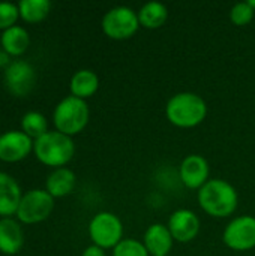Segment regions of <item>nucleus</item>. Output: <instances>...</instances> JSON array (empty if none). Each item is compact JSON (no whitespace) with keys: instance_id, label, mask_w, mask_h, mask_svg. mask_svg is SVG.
I'll return each mask as SVG.
<instances>
[{"instance_id":"obj_17","label":"nucleus","mask_w":255,"mask_h":256,"mask_svg":"<svg viewBox=\"0 0 255 256\" xmlns=\"http://www.w3.org/2000/svg\"><path fill=\"white\" fill-rule=\"evenodd\" d=\"M98 87H99V78L90 69L77 70L72 75L71 82H69V88H71L72 96L80 98L83 100L93 96L98 92Z\"/></svg>"},{"instance_id":"obj_1","label":"nucleus","mask_w":255,"mask_h":256,"mask_svg":"<svg viewBox=\"0 0 255 256\" xmlns=\"http://www.w3.org/2000/svg\"><path fill=\"white\" fill-rule=\"evenodd\" d=\"M197 200L204 213L218 219L230 218L239 206L237 190L222 178L209 180L198 190Z\"/></svg>"},{"instance_id":"obj_16","label":"nucleus","mask_w":255,"mask_h":256,"mask_svg":"<svg viewBox=\"0 0 255 256\" xmlns=\"http://www.w3.org/2000/svg\"><path fill=\"white\" fill-rule=\"evenodd\" d=\"M75 183H77V177L74 171H71L69 168H56L47 177L45 190L53 198H63L74 190Z\"/></svg>"},{"instance_id":"obj_11","label":"nucleus","mask_w":255,"mask_h":256,"mask_svg":"<svg viewBox=\"0 0 255 256\" xmlns=\"http://www.w3.org/2000/svg\"><path fill=\"white\" fill-rule=\"evenodd\" d=\"M209 162L201 154H188L179 166L182 183L192 190H200L209 182Z\"/></svg>"},{"instance_id":"obj_13","label":"nucleus","mask_w":255,"mask_h":256,"mask_svg":"<svg viewBox=\"0 0 255 256\" xmlns=\"http://www.w3.org/2000/svg\"><path fill=\"white\" fill-rule=\"evenodd\" d=\"M143 243L152 256H168L170 250L173 249L174 238L167 225L153 224L150 225L143 237Z\"/></svg>"},{"instance_id":"obj_4","label":"nucleus","mask_w":255,"mask_h":256,"mask_svg":"<svg viewBox=\"0 0 255 256\" xmlns=\"http://www.w3.org/2000/svg\"><path fill=\"white\" fill-rule=\"evenodd\" d=\"M89 117L90 111L87 102L72 94L62 99L53 112V122L56 129L68 136L80 134L87 126Z\"/></svg>"},{"instance_id":"obj_14","label":"nucleus","mask_w":255,"mask_h":256,"mask_svg":"<svg viewBox=\"0 0 255 256\" xmlns=\"http://www.w3.org/2000/svg\"><path fill=\"white\" fill-rule=\"evenodd\" d=\"M21 198L23 195L17 180L6 172H0V216L11 218L17 214Z\"/></svg>"},{"instance_id":"obj_21","label":"nucleus","mask_w":255,"mask_h":256,"mask_svg":"<svg viewBox=\"0 0 255 256\" xmlns=\"http://www.w3.org/2000/svg\"><path fill=\"white\" fill-rule=\"evenodd\" d=\"M21 128H23V132L35 141L48 132L47 130V128H48L47 118L38 111L26 112L21 120Z\"/></svg>"},{"instance_id":"obj_3","label":"nucleus","mask_w":255,"mask_h":256,"mask_svg":"<svg viewBox=\"0 0 255 256\" xmlns=\"http://www.w3.org/2000/svg\"><path fill=\"white\" fill-rule=\"evenodd\" d=\"M33 152L39 162L53 168H63L75 153L72 136L59 130L47 132L33 144Z\"/></svg>"},{"instance_id":"obj_6","label":"nucleus","mask_w":255,"mask_h":256,"mask_svg":"<svg viewBox=\"0 0 255 256\" xmlns=\"http://www.w3.org/2000/svg\"><path fill=\"white\" fill-rule=\"evenodd\" d=\"M140 28L138 14L129 6H114L102 16L104 33L114 40L131 39Z\"/></svg>"},{"instance_id":"obj_15","label":"nucleus","mask_w":255,"mask_h":256,"mask_svg":"<svg viewBox=\"0 0 255 256\" xmlns=\"http://www.w3.org/2000/svg\"><path fill=\"white\" fill-rule=\"evenodd\" d=\"M24 243L23 230L18 222L11 218L0 219V252L5 255H15Z\"/></svg>"},{"instance_id":"obj_2","label":"nucleus","mask_w":255,"mask_h":256,"mask_svg":"<svg viewBox=\"0 0 255 256\" xmlns=\"http://www.w3.org/2000/svg\"><path fill=\"white\" fill-rule=\"evenodd\" d=\"M165 116L173 126L191 129L206 120L207 104L197 93L180 92L168 99L165 105Z\"/></svg>"},{"instance_id":"obj_24","label":"nucleus","mask_w":255,"mask_h":256,"mask_svg":"<svg viewBox=\"0 0 255 256\" xmlns=\"http://www.w3.org/2000/svg\"><path fill=\"white\" fill-rule=\"evenodd\" d=\"M18 16H20L18 4L11 2H0V28L6 30L15 26Z\"/></svg>"},{"instance_id":"obj_26","label":"nucleus","mask_w":255,"mask_h":256,"mask_svg":"<svg viewBox=\"0 0 255 256\" xmlns=\"http://www.w3.org/2000/svg\"><path fill=\"white\" fill-rule=\"evenodd\" d=\"M11 64V60H9V54L3 50H0V68H8Z\"/></svg>"},{"instance_id":"obj_18","label":"nucleus","mask_w":255,"mask_h":256,"mask_svg":"<svg viewBox=\"0 0 255 256\" xmlns=\"http://www.w3.org/2000/svg\"><path fill=\"white\" fill-rule=\"evenodd\" d=\"M2 48L9 56H20L23 54L30 44V36L27 30L21 26H12L2 33Z\"/></svg>"},{"instance_id":"obj_9","label":"nucleus","mask_w":255,"mask_h":256,"mask_svg":"<svg viewBox=\"0 0 255 256\" xmlns=\"http://www.w3.org/2000/svg\"><path fill=\"white\" fill-rule=\"evenodd\" d=\"M3 81L6 88L14 96H26L32 92L36 74L33 66L26 60H15L11 62V64L5 69Z\"/></svg>"},{"instance_id":"obj_25","label":"nucleus","mask_w":255,"mask_h":256,"mask_svg":"<svg viewBox=\"0 0 255 256\" xmlns=\"http://www.w3.org/2000/svg\"><path fill=\"white\" fill-rule=\"evenodd\" d=\"M81 256H107V255H105V250H104V249H101V248H98V246L92 244V246H89V248H86V249H84V252H83V255Z\"/></svg>"},{"instance_id":"obj_22","label":"nucleus","mask_w":255,"mask_h":256,"mask_svg":"<svg viewBox=\"0 0 255 256\" xmlns=\"http://www.w3.org/2000/svg\"><path fill=\"white\" fill-rule=\"evenodd\" d=\"M113 256H149L143 242L134 238H123L114 249Z\"/></svg>"},{"instance_id":"obj_7","label":"nucleus","mask_w":255,"mask_h":256,"mask_svg":"<svg viewBox=\"0 0 255 256\" xmlns=\"http://www.w3.org/2000/svg\"><path fill=\"white\" fill-rule=\"evenodd\" d=\"M54 210V198L42 189H33L23 195L21 202L17 210V218L20 222L32 225L39 224L50 218Z\"/></svg>"},{"instance_id":"obj_12","label":"nucleus","mask_w":255,"mask_h":256,"mask_svg":"<svg viewBox=\"0 0 255 256\" xmlns=\"http://www.w3.org/2000/svg\"><path fill=\"white\" fill-rule=\"evenodd\" d=\"M35 141L20 130H9L0 135V160L18 162L30 154Z\"/></svg>"},{"instance_id":"obj_27","label":"nucleus","mask_w":255,"mask_h":256,"mask_svg":"<svg viewBox=\"0 0 255 256\" xmlns=\"http://www.w3.org/2000/svg\"><path fill=\"white\" fill-rule=\"evenodd\" d=\"M249 3L252 4V8H254V9H255V0H249Z\"/></svg>"},{"instance_id":"obj_8","label":"nucleus","mask_w":255,"mask_h":256,"mask_svg":"<svg viewBox=\"0 0 255 256\" xmlns=\"http://www.w3.org/2000/svg\"><path fill=\"white\" fill-rule=\"evenodd\" d=\"M224 244L236 252H246L255 248V218L243 214L230 220L222 232Z\"/></svg>"},{"instance_id":"obj_23","label":"nucleus","mask_w":255,"mask_h":256,"mask_svg":"<svg viewBox=\"0 0 255 256\" xmlns=\"http://www.w3.org/2000/svg\"><path fill=\"white\" fill-rule=\"evenodd\" d=\"M255 9L249 2H239L236 3L231 10H230V20L233 21L234 26H246L252 21L254 18Z\"/></svg>"},{"instance_id":"obj_5","label":"nucleus","mask_w":255,"mask_h":256,"mask_svg":"<svg viewBox=\"0 0 255 256\" xmlns=\"http://www.w3.org/2000/svg\"><path fill=\"white\" fill-rule=\"evenodd\" d=\"M89 236L95 246L101 249H114L123 240V224L114 213H96L89 224Z\"/></svg>"},{"instance_id":"obj_20","label":"nucleus","mask_w":255,"mask_h":256,"mask_svg":"<svg viewBox=\"0 0 255 256\" xmlns=\"http://www.w3.org/2000/svg\"><path fill=\"white\" fill-rule=\"evenodd\" d=\"M20 16L27 22H39L47 18L51 9L48 0H21L18 3Z\"/></svg>"},{"instance_id":"obj_19","label":"nucleus","mask_w":255,"mask_h":256,"mask_svg":"<svg viewBox=\"0 0 255 256\" xmlns=\"http://www.w3.org/2000/svg\"><path fill=\"white\" fill-rule=\"evenodd\" d=\"M138 21L146 28H159L168 20V9L161 2H149L140 8Z\"/></svg>"},{"instance_id":"obj_10","label":"nucleus","mask_w":255,"mask_h":256,"mask_svg":"<svg viewBox=\"0 0 255 256\" xmlns=\"http://www.w3.org/2000/svg\"><path fill=\"white\" fill-rule=\"evenodd\" d=\"M167 226H168L174 242L191 243L192 240L197 238L200 228H201V222L192 210L179 208L170 216Z\"/></svg>"}]
</instances>
